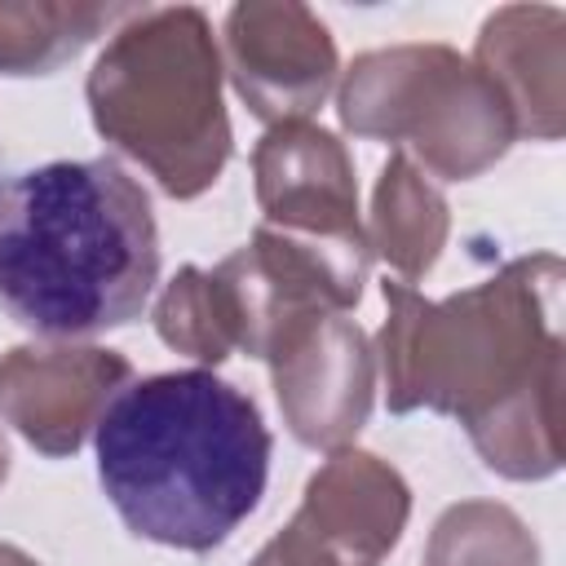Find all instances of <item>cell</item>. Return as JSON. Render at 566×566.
<instances>
[{"mask_svg":"<svg viewBox=\"0 0 566 566\" xmlns=\"http://www.w3.org/2000/svg\"><path fill=\"white\" fill-rule=\"evenodd\" d=\"M9 473V451H4V438H0V478Z\"/></svg>","mask_w":566,"mask_h":566,"instance_id":"4fadbf2b","label":"cell"},{"mask_svg":"<svg viewBox=\"0 0 566 566\" xmlns=\"http://www.w3.org/2000/svg\"><path fill=\"white\" fill-rule=\"evenodd\" d=\"M159 283L150 195L111 155L0 172V310L57 340L133 323Z\"/></svg>","mask_w":566,"mask_h":566,"instance_id":"3957f363","label":"cell"},{"mask_svg":"<svg viewBox=\"0 0 566 566\" xmlns=\"http://www.w3.org/2000/svg\"><path fill=\"white\" fill-rule=\"evenodd\" d=\"M230 80L252 115L292 124L323 106L336 80L327 27L301 4H239L226 18Z\"/></svg>","mask_w":566,"mask_h":566,"instance_id":"52a82bcc","label":"cell"},{"mask_svg":"<svg viewBox=\"0 0 566 566\" xmlns=\"http://www.w3.org/2000/svg\"><path fill=\"white\" fill-rule=\"evenodd\" d=\"M0 566H35L31 557H22L18 548H0Z\"/></svg>","mask_w":566,"mask_h":566,"instance_id":"7c38bea8","label":"cell"},{"mask_svg":"<svg viewBox=\"0 0 566 566\" xmlns=\"http://www.w3.org/2000/svg\"><path fill=\"white\" fill-rule=\"evenodd\" d=\"M252 566H279V562H274V557H270V553H261V557H256V562H252Z\"/></svg>","mask_w":566,"mask_h":566,"instance_id":"5bb4252c","label":"cell"},{"mask_svg":"<svg viewBox=\"0 0 566 566\" xmlns=\"http://www.w3.org/2000/svg\"><path fill=\"white\" fill-rule=\"evenodd\" d=\"M376 212H380V230H385L380 248L402 270V283L416 279L420 270H429L438 256V243H442V199L416 181V172L407 168L402 155H394L380 177Z\"/></svg>","mask_w":566,"mask_h":566,"instance_id":"8fae6325","label":"cell"},{"mask_svg":"<svg viewBox=\"0 0 566 566\" xmlns=\"http://www.w3.org/2000/svg\"><path fill=\"white\" fill-rule=\"evenodd\" d=\"M557 256H522L495 279L420 301L411 283H385V398L394 411L433 407L460 416L491 469L544 478L557 469Z\"/></svg>","mask_w":566,"mask_h":566,"instance_id":"6da1fadb","label":"cell"},{"mask_svg":"<svg viewBox=\"0 0 566 566\" xmlns=\"http://www.w3.org/2000/svg\"><path fill=\"white\" fill-rule=\"evenodd\" d=\"M256 195L265 208L261 226L363 283L367 243L358 230L354 172L332 133L310 128L305 119L279 124L256 146Z\"/></svg>","mask_w":566,"mask_h":566,"instance_id":"5b68a950","label":"cell"},{"mask_svg":"<svg viewBox=\"0 0 566 566\" xmlns=\"http://www.w3.org/2000/svg\"><path fill=\"white\" fill-rule=\"evenodd\" d=\"M97 482L150 544L208 553L261 504L270 429L230 380L186 367L124 380L93 420Z\"/></svg>","mask_w":566,"mask_h":566,"instance_id":"7a4b0ae2","label":"cell"},{"mask_svg":"<svg viewBox=\"0 0 566 566\" xmlns=\"http://www.w3.org/2000/svg\"><path fill=\"white\" fill-rule=\"evenodd\" d=\"M128 376L133 367L115 349H13L0 363V411L31 447L66 455Z\"/></svg>","mask_w":566,"mask_h":566,"instance_id":"ba28073f","label":"cell"},{"mask_svg":"<svg viewBox=\"0 0 566 566\" xmlns=\"http://www.w3.org/2000/svg\"><path fill=\"white\" fill-rule=\"evenodd\" d=\"M93 124L172 195L208 190L230 159L221 57L195 4L133 9L88 75Z\"/></svg>","mask_w":566,"mask_h":566,"instance_id":"277c9868","label":"cell"},{"mask_svg":"<svg viewBox=\"0 0 566 566\" xmlns=\"http://www.w3.org/2000/svg\"><path fill=\"white\" fill-rule=\"evenodd\" d=\"M270 363L279 402L301 442L332 447L363 424L371 398V358L354 323L318 314Z\"/></svg>","mask_w":566,"mask_h":566,"instance_id":"9c48e42d","label":"cell"},{"mask_svg":"<svg viewBox=\"0 0 566 566\" xmlns=\"http://www.w3.org/2000/svg\"><path fill=\"white\" fill-rule=\"evenodd\" d=\"M407 522V486L376 455L340 451L310 478L292 526L265 548L279 566H376Z\"/></svg>","mask_w":566,"mask_h":566,"instance_id":"8992f818","label":"cell"},{"mask_svg":"<svg viewBox=\"0 0 566 566\" xmlns=\"http://www.w3.org/2000/svg\"><path fill=\"white\" fill-rule=\"evenodd\" d=\"M128 13L133 9L111 4H0V71L44 75L75 57V49L88 44L106 22Z\"/></svg>","mask_w":566,"mask_h":566,"instance_id":"30bf717a","label":"cell"}]
</instances>
